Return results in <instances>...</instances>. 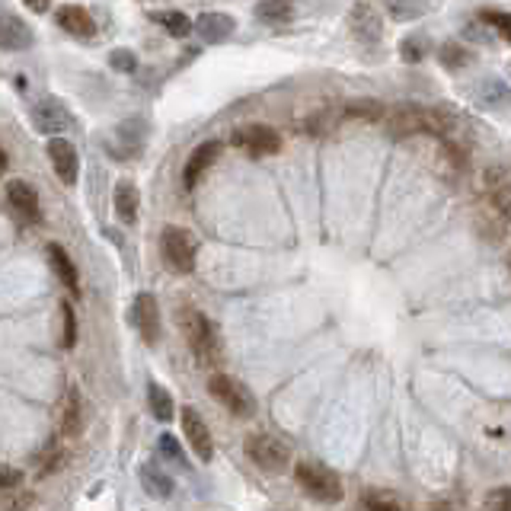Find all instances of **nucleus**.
Here are the masks:
<instances>
[{
  "instance_id": "2eb2a0df",
  "label": "nucleus",
  "mask_w": 511,
  "mask_h": 511,
  "mask_svg": "<svg viewBox=\"0 0 511 511\" xmlns=\"http://www.w3.org/2000/svg\"><path fill=\"white\" fill-rule=\"evenodd\" d=\"M234 29H237V20L227 13H202L199 20H195V32H199L202 42H208V45L227 42V38L234 36Z\"/></svg>"
},
{
  "instance_id": "dca6fc26",
  "label": "nucleus",
  "mask_w": 511,
  "mask_h": 511,
  "mask_svg": "<svg viewBox=\"0 0 511 511\" xmlns=\"http://www.w3.org/2000/svg\"><path fill=\"white\" fill-rule=\"evenodd\" d=\"M54 20H58V26H62L64 32H70V36L77 38H93V32H96L93 16L87 13V7H77V4H64V7L54 13Z\"/></svg>"
},
{
  "instance_id": "58836bf2",
  "label": "nucleus",
  "mask_w": 511,
  "mask_h": 511,
  "mask_svg": "<svg viewBox=\"0 0 511 511\" xmlns=\"http://www.w3.org/2000/svg\"><path fill=\"white\" fill-rule=\"evenodd\" d=\"M435 511H444V508H435Z\"/></svg>"
},
{
  "instance_id": "6e6552de",
  "label": "nucleus",
  "mask_w": 511,
  "mask_h": 511,
  "mask_svg": "<svg viewBox=\"0 0 511 511\" xmlns=\"http://www.w3.org/2000/svg\"><path fill=\"white\" fill-rule=\"evenodd\" d=\"M234 144H240L246 153H252V157H272V153H278V147H282V137H278L275 128H268V125H250V128H240L237 135H234Z\"/></svg>"
},
{
  "instance_id": "423d86ee",
  "label": "nucleus",
  "mask_w": 511,
  "mask_h": 511,
  "mask_svg": "<svg viewBox=\"0 0 511 511\" xmlns=\"http://www.w3.org/2000/svg\"><path fill=\"white\" fill-rule=\"evenodd\" d=\"M208 390H211V397L218 400V403L227 406V409L234 412V416H240V419H250L252 412H256L252 393L240 381H234V377L214 375L211 381H208Z\"/></svg>"
},
{
  "instance_id": "f704fd0d",
  "label": "nucleus",
  "mask_w": 511,
  "mask_h": 511,
  "mask_svg": "<svg viewBox=\"0 0 511 511\" xmlns=\"http://www.w3.org/2000/svg\"><path fill=\"white\" fill-rule=\"evenodd\" d=\"M109 64H112L115 70H125V74H131V70L137 68V58H135L131 52H125V48H119V52H112Z\"/></svg>"
},
{
  "instance_id": "f3484780",
  "label": "nucleus",
  "mask_w": 511,
  "mask_h": 511,
  "mask_svg": "<svg viewBox=\"0 0 511 511\" xmlns=\"http://www.w3.org/2000/svg\"><path fill=\"white\" fill-rule=\"evenodd\" d=\"M218 157H221V141H205L202 147H195L192 157H189V163H185V173H183L185 189H192V185L199 183V176L205 173Z\"/></svg>"
},
{
  "instance_id": "9b49d317",
  "label": "nucleus",
  "mask_w": 511,
  "mask_h": 511,
  "mask_svg": "<svg viewBox=\"0 0 511 511\" xmlns=\"http://www.w3.org/2000/svg\"><path fill=\"white\" fill-rule=\"evenodd\" d=\"M45 151H48V161H52L54 173H58V179H62L64 185H74L77 173H80L74 144H70V141H64V137H48Z\"/></svg>"
},
{
  "instance_id": "20e7f679",
  "label": "nucleus",
  "mask_w": 511,
  "mask_h": 511,
  "mask_svg": "<svg viewBox=\"0 0 511 511\" xmlns=\"http://www.w3.org/2000/svg\"><path fill=\"white\" fill-rule=\"evenodd\" d=\"M294 480H298V486L304 489L313 502L336 505V502H342V496H345L342 480L323 464H310V460H307V464H298L294 466Z\"/></svg>"
},
{
  "instance_id": "aec40b11",
  "label": "nucleus",
  "mask_w": 511,
  "mask_h": 511,
  "mask_svg": "<svg viewBox=\"0 0 511 511\" xmlns=\"http://www.w3.org/2000/svg\"><path fill=\"white\" fill-rule=\"evenodd\" d=\"M476 100H480V106H486V109H505V106H511V90L505 80L489 77V80L480 84V90H476Z\"/></svg>"
},
{
  "instance_id": "f03ea898",
  "label": "nucleus",
  "mask_w": 511,
  "mask_h": 511,
  "mask_svg": "<svg viewBox=\"0 0 511 511\" xmlns=\"http://www.w3.org/2000/svg\"><path fill=\"white\" fill-rule=\"evenodd\" d=\"M480 211L486 218L489 237L496 240L511 221V169L505 167H489L482 173V199Z\"/></svg>"
},
{
  "instance_id": "412c9836",
  "label": "nucleus",
  "mask_w": 511,
  "mask_h": 511,
  "mask_svg": "<svg viewBox=\"0 0 511 511\" xmlns=\"http://www.w3.org/2000/svg\"><path fill=\"white\" fill-rule=\"evenodd\" d=\"M381 4L397 23H412L432 10V0H381Z\"/></svg>"
},
{
  "instance_id": "a878e982",
  "label": "nucleus",
  "mask_w": 511,
  "mask_h": 511,
  "mask_svg": "<svg viewBox=\"0 0 511 511\" xmlns=\"http://www.w3.org/2000/svg\"><path fill=\"white\" fill-rule=\"evenodd\" d=\"M365 511H406V508L400 505V499L393 492L371 489V492H365Z\"/></svg>"
},
{
  "instance_id": "473e14b6",
  "label": "nucleus",
  "mask_w": 511,
  "mask_h": 511,
  "mask_svg": "<svg viewBox=\"0 0 511 511\" xmlns=\"http://www.w3.org/2000/svg\"><path fill=\"white\" fill-rule=\"evenodd\" d=\"M400 52H403L406 62H412V64L422 62V58H425V38H406Z\"/></svg>"
},
{
  "instance_id": "6ab92c4d",
  "label": "nucleus",
  "mask_w": 511,
  "mask_h": 511,
  "mask_svg": "<svg viewBox=\"0 0 511 511\" xmlns=\"http://www.w3.org/2000/svg\"><path fill=\"white\" fill-rule=\"evenodd\" d=\"M0 42L7 52H23V48L32 45V29L23 23V20H16V16H4V32H0Z\"/></svg>"
},
{
  "instance_id": "cd10ccee",
  "label": "nucleus",
  "mask_w": 511,
  "mask_h": 511,
  "mask_svg": "<svg viewBox=\"0 0 511 511\" xmlns=\"http://www.w3.org/2000/svg\"><path fill=\"white\" fill-rule=\"evenodd\" d=\"M441 64L450 70H457V68H466L470 64V52H466L464 45H457V42H448V45H441Z\"/></svg>"
},
{
  "instance_id": "2f4dec72",
  "label": "nucleus",
  "mask_w": 511,
  "mask_h": 511,
  "mask_svg": "<svg viewBox=\"0 0 511 511\" xmlns=\"http://www.w3.org/2000/svg\"><path fill=\"white\" fill-rule=\"evenodd\" d=\"M62 317H64L62 345H64V349H74V342H77V320H74V310H70V304H62Z\"/></svg>"
},
{
  "instance_id": "0eeeda50",
  "label": "nucleus",
  "mask_w": 511,
  "mask_h": 511,
  "mask_svg": "<svg viewBox=\"0 0 511 511\" xmlns=\"http://www.w3.org/2000/svg\"><path fill=\"white\" fill-rule=\"evenodd\" d=\"M243 448H246V457H250L252 464H260L262 470H268V474L284 470L291 460V448L275 435H250Z\"/></svg>"
},
{
  "instance_id": "bb28decb",
  "label": "nucleus",
  "mask_w": 511,
  "mask_h": 511,
  "mask_svg": "<svg viewBox=\"0 0 511 511\" xmlns=\"http://www.w3.org/2000/svg\"><path fill=\"white\" fill-rule=\"evenodd\" d=\"M260 20L268 26H278V23H288L291 20V10L284 7V0H266V4H260Z\"/></svg>"
},
{
  "instance_id": "a211bd4d",
  "label": "nucleus",
  "mask_w": 511,
  "mask_h": 511,
  "mask_svg": "<svg viewBox=\"0 0 511 511\" xmlns=\"http://www.w3.org/2000/svg\"><path fill=\"white\" fill-rule=\"evenodd\" d=\"M112 205H115V214H119V218H122L125 224H135V221H137V205H141L137 185L128 183V179H122V183L115 185Z\"/></svg>"
},
{
  "instance_id": "393cba45",
  "label": "nucleus",
  "mask_w": 511,
  "mask_h": 511,
  "mask_svg": "<svg viewBox=\"0 0 511 511\" xmlns=\"http://www.w3.org/2000/svg\"><path fill=\"white\" fill-rule=\"evenodd\" d=\"M147 406H151V412L161 422L173 419V397H169L161 383H151V387H147Z\"/></svg>"
},
{
  "instance_id": "5701e85b",
  "label": "nucleus",
  "mask_w": 511,
  "mask_h": 511,
  "mask_svg": "<svg viewBox=\"0 0 511 511\" xmlns=\"http://www.w3.org/2000/svg\"><path fill=\"white\" fill-rule=\"evenodd\" d=\"M84 428V409H80V393L74 387L64 393V403H62V432L64 435H80Z\"/></svg>"
},
{
  "instance_id": "e433bc0d",
  "label": "nucleus",
  "mask_w": 511,
  "mask_h": 511,
  "mask_svg": "<svg viewBox=\"0 0 511 511\" xmlns=\"http://www.w3.org/2000/svg\"><path fill=\"white\" fill-rule=\"evenodd\" d=\"M23 4L32 10V13H45V10L52 7V0H23Z\"/></svg>"
},
{
  "instance_id": "b1692460",
  "label": "nucleus",
  "mask_w": 511,
  "mask_h": 511,
  "mask_svg": "<svg viewBox=\"0 0 511 511\" xmlns=\"http://www.w3.org/2000/svg\"><path fill=\"white\" fill-rule=\"evenodd\" d=\"M151 20H153V23H161L163 29H167L169 36H176V38H183V36H189V32H192V20L185 13H176V10H161V13H153Z\"/></svg>"
},
{
  "instance_id": "f257e3e1",
  "label": "nucleus",
  "mask_w": 511,
  "mask_h": 511,
  "mask_svg": "<svg viewBox=\"0 0 511 511\" xmlns=\"http://www.w3.org/2000/svg\"><path fill=\"white\" fill-rule=\"evenodd\" d=\"M383 125L393 137L435 135L441 141H460V115L448 106H393L383 115Z\"/></svg>"
},
{
  "instance_id": "c9c22d12",
  "label": "nucleus",
  "mask_w": 511,
  "mask_h": 511,
  "mask_svg": "<svg viewBox=\"0 0 511 511\" xmlns=\"http://www.w3.org/2000/svg\"><path fill=\"white\" fill-rule=\"evenodd\" d=\"M161 448H163V454H167V457L183 460V454H179V444H176L173 435H163V438H161Z\"/></svg>"
},
{
  "instance_id": "ddd939ff",
  "label": "nucleus",
  "mask_w": 511,
  "mask_h": 511,
  "mask_svg": "<svg viewBox=\"0 0 511 511\" xmlns=\"http://www.w3.org/2000/svg\"><path fill=\"white\" fill-rule=\"evenodd\" d=\"M32 125L42 135H62V131L70 128V115L58 100H38L32 106Z\"/></svg>"
},
{
  "instance_id": "9d476101",
  "label": "nucleus",
  "mask_w": 511,
  "mask_h": 511,
  "mask_svg": "<svg viewBox=\"0 0 511 511\" xmlns=\"http://www.w3.org/2000/svg\"><path fill=\"white\" fill-rule=\"evenodd\" d=\"M131 317H135V326L141 333L144 342H157L161 339V307H157V298L153 294H137L135 307H131Z\"/></svg>"
},
{
  "instance_id": "7ed1b4c3",
  "label": "nucleus",
  "mask_w": 511,
  "mask_h": 511,
  "mask_svg": "<svg viewBox=\"0 0 511 511\" xmlns=\"http://www.w3.org/2000/svg\"><path fill=\"white\" fill-rule=\"evenodd\" d=\"M179 320H183V333L192 355L202 365H221V339H218V329H214V323L208 320L205 313L195 310V307H185Z\"/></svg>"
},
{
  "instance_id": "1a4fd4ad",
  "label": "nucleus",
  "mask_w": 511,
  "mask_h": 511,
  "mask_svg": "<svg viewBox=\"0 0 511 511\" xmlns=\"http://www.w3.org/2000/svg\"><path fill=\"white\" fill-rule=\"evenodd\" d=\"M7 202H10V208L20 214V221L42 224V205H38V192L32 189L29 183H23V179H10V183H7Z\"/></svg>"
},
{
  "instance_id": "39448f33",
  "label": "nucleus",
  "mask_w": 511,
  "mask_h": 511,
  "mask_svg": "<svg viewBox=\"0 0 511 511\" xmlns=\"http://www.w3.org/2000/svg\"><path fill=\"white\" fill-rule=\"evenodd\" d=\"M161 256L167 262L169 272L189 275L195 268V256H199V243L189 230L183 227H167L161 234Z\"/></svg>"
},
{
  "instance_id": "c85d7f7f",
  "label": "nucleus",
  "mask_w": 511,
  "mask_h": 511,
  "mask_svg": "<svg viewBox=\"0 0 511 511\" xmlns=\"http://www.w3.org/2000/svg\"><path fill=\"white\" fill-rule=\"evenodd\" d=\"M345 115H361V119H377L381 122L383 115V106L375 100H359V103H349V109H345Z\"/></svg>"
},
{
  "instance_id": "f8f14e48",
  "label": "nucleus",
  "mask_w": 511,
  "mask_h": 511,
  "mask_svg": "<svg viewBox=\"0 0 511 511\" xmlns=\"http://www.w3.org/2000/svg\"><path fill=\"white\" fill-rule=\"evenodd\" d=\"M179 422H183V432H185V438H189L192 450H195L202 460H211L214 457V438H211V432H208L205 419H202L192 406H185V409L179 412Z\"/></svg>"
},
{
  "instance_id": "72a5a7b5",
  "label": "nucleus",
  "mask_w": 511,
  "mask_h": 511,
  "mask_svg": "<svg viewBox=\"0 0 511 511\" xmlns=\"http://www.w3.org/2000/svg\"><path fill=\"white\" fill-rule=\"evenodd\" d=\"M144 486L151 492H157V496H169V480L163 474H157V470H144Z\"/></svg>"
},
{
  "instance_id": "4468645a",
  "label": "nucleus",
  "mask_w": 511,
  "mask_h": 511,
  "mask_svg": "<svg viewBox=\"0 0 511 511\" xmlns=\"http://www.w3.org/2000/svg\"><path fill=\"white\" fill-rule=\"evenodd\" d=\"M349 23H351V32H355V38H361V42H367V45H375V42H381V16H377V10L371 7V4H355L351 7V16H349Z\"/></svg>"
},
{
  "instance_id": "c756f323",
  "label": "nucleus",
  "mask_w": 511,
  "mask_h": 511,
  "mask_svg": "<svg viewBox=\"0 0 511 511\" xmlns=\"http://www.w3.org/2000/svg\"><path fill=\"white\" fill-rule=\"evenodd\" d=\"M482 511H511V486L492 489L486 502H482Z\"/></svg>"
},
{
  "instance_id": "7c9ffc66",
  "label": "nucleus",
  "mask_w": 511,
  "mask_h": 511,
  "mask_svg": "<svg viewBox=\"0 0 511 511\" xmlns=\"http://www.w3.org/2000/svg\"><path fill=\"white\" fill-rule=\"evenodd\" d=\"M482 23H489L499 36L511 42V13H496V10H489V13H482Z\"/></svg>"
},
{
  "instance_id": "4be33fe9",
  "label": "nucleus",
  "mask_w": 511,
  "mask_h": 511,
  "mask_svg": "<svg viewBox=\"0 0 511 511\" xmlns=\"http://www.w3.org/2000/svg\"><path fill=\"white\" fill-rule=\"evenodd\" d=\"M48 260H52V268L58 272V278H62L64 288L77 294V288H80V278H77V268H74V262H70L68 252H64V246L48 243Z\"/></svg>"
},
{
  "instance_id": "4c0bfd02",
  "label": "nucleus",
  "mask_w": 511,
  "mask_h": 511,
  "mask_svg": "<svg viewBox=\"0 0 511 511\" xmlns=\"http://www.w3.org/2000/svg\"><path fill=\"white\" fill-rule=\"evenodd\" d=\"M508 272H511V252H508Z\"/></svg>"
}]
</instances>
